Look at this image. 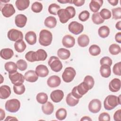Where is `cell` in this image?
Instances as JSON below:
<instances>
[{
  "mask_svg": "<svg viewBox=\"0 0 121 121\" xmlns=\"http://www.w3.org/2000/svg\"><path fill=\"white\" fill-rule=\"evenodd\" d=\"M121 62L120 61L119 62L115 63L112 69L113 73L117 76H120L121 75Z\"/></svg>",
  "mask_w": 121,
  "mask_h": 121,
  "instance_id": "49",
  "label": "cell"
},
{
  "mask_svg": "<svg viewBox=\"0 0 121 121\" xmlns=\"http://www.w3.org/2000/svg\"><path fill=\"white\" fill-rule=\"evenodd\" d=\"M83 82L87 85L89 90L92 89L94 86L95 81H94V78L91 76H89V75L86 76L84 78Z\"/></svg>",
  "mask_w": 121,
  "mask_h": 121,
  "instance_id": "42",
  "label": "cell"
},
{
  "mask_svg": "<svg viewBox=\"0 0 121 121\" xmlns=\"http://www.w3.org/2000/svg\"><path fill=\"white\" fill-rule=\"evenodd\" d=\"M11 120H17V121H18V120L14 117H11V116H8L7 117L6 119H5V121H11Z\"/></svg>",
  "mask_w": 121,
  "mask_h": 121,
  "instance_id": "60",
  "label": "cell"
},
{
  "mask_svg": "<svg viewBox=\"0 0 121 121\" xmlns=\"http://www.w3.org/2000/svg\"><path fill=\"white\" fill-rule=\"evenodd\" d=\"M110 120V115L105 112L101 113L98 117V121H109Z\"/></svg>",
  "mask_w": 121,
  "mask_h": 121,
  "instance_id": "51",
  "label": "cell"
},
{
  "mask_svg": "<svg viewBox=\"0 0 121 121\" xmlns=\"http://www.w3.org/2000/svg\"><path fill=\"white\" fill-rule=\"evenodd\" d=\"M9 77L11 83L16 86L23 84L25 79L24 76L17 71L12 73H9Z\"/></svg>",
  "mask_w": 121,
  "mask_h": 121,
  "instance_id": "7",
  "label": "cell"
},
{
  "mask_svg": "<svg viewBox=\"0 0 121 121\" xmlns=\"http://www.w3.org/2000/svg\"><path fill=\"white\" fill-rule=\"evenodd\" d=\"M100 72L102 77L105 78L109 77L111 74L110 66L105 64L102 65L100 68Z\"/></svg>",
  "mask_w": 121,
  "mask_h": 121,
  "instance_id": "29",
  "label": "cell"
},
{
  "mask_svg": "<svg viewBox=\"0 0 121 121\" xmlns=\"http://www.w3.org/2000/svg\"><path fill=\"white\" fill-rule=\"evenodd\" d=\"M89 52L91 55L96 56L100 53L101 49L98 45L96 44H93L89 47Z\"/></svg>",
  "mask_w": 121,
  "mask_h": 121,
  "instance_id": "37",
  "label": "cell"
},
{
  "mask_svg": "<svg viewBox=\"0 0 121 121\" xmlns=\"http://www.w3.org/2000/svg\"><path fill=\"white\" fill-rule=\"evenodd\" d=\"M57 55L60 59L65 60L69 58L70 56V52L68 49L61 48L58 50Z\"/></svg>",
  "mask_w": 121,
  "mask_h": 121,
  "instance_id": "27",
  "label": "cell"
},
{
  "mask_svg": "<svg viewBox=\"0 0 121 121\" xmlns=\"http://www.w3.org/2000/svg\"><path fill=\"white\" fill-rule=\"evenodd\" d=\"M99 14L104 20L109 19L112 16L111 11L106 9H103L99 12Z\"/></svg>",
  "mask_w": 121,
  "mask_h": 121,
  "instance_id": "44",
  "label": "cell"
},
{
  "mask_svg": "<svg viewBox=\"0 0 121 121\" xmlns=\"http://www.w3.org/2000/svg\"><path fill=\"white\" fill-rule=\"evenodd\" d=\"M11 94V89L9 86L3 85L0 87V98L6 99L8 98Z\"/></svg>",
  "mask_w": 121,
  "mask_h": 121,
  "instance_id": "21",
  "label": "cell"
},
{
  "mask_svg": "<svg viewBox=\"0 0 121 121\" xmlns=\"http://www.w3.org/2000/svg\"><path fill=\"white\" fill-rule=\"evenodd\" d=\"M115 27L119 30H121V21H119L115 25Z\"/></svg>",
  "mask_w": 121,
  "mask_h": 121,
  "instance_id": "59",
  "label": "cell"
},
{
  "mask_svg": "<svg viewBox=\"0 0 121 121\" xmlns=\"http://www.w3.org/2000/svg\"><path fill=\"white\" fill-rule=\"evenodd\" d=\"M90 13L87 10H84L82 11L78 15V18L79 19L82 21L85 22L86 21L89 17Z\"/></svg>",
  "mask_w": 121,
  "mask_h": 121,
  "instance_id": "48",
  "label": "cell"
},
{
  "mask_svg": "<svg viewBox=\"0 0 121 121\" xmlns=\"http://www.w3.org/2000/svg\"><path fill=\"white\" fill-rule=\"evenodd\" d=\"M36 101L41 104H44L47 102L48 95H47L43 92H41L38 93L36 96Z\"/></svg>",
  "mask_w": 121,
  "mask_h": 121,
  "instance_id": "36",
  "label": "cell"
},
{
  "mask_svg": "<svg viewBox=\"0 0 121 121\" xmlns=\"http://www.w3.org/2000/svg\"><path fill=\"white\" fill-rule=\"evenodd\" d=\"M78 43L80 47H85L87 46L89 43V37L85 34L79 35L78 38Z\"/></svg>",
  "mask_w": 121,
  "mask_h": 121,
  "instance_id": "24",
  "label": "cell"
},
{
  "mask_svg": "<svg viewBox=\"0 0 121 121\" xmlns=\"http://www.w3.org/2000/svg\"><path fill=\"white\" fill-rule=\"evenodd\" d=\"M67 111L63 108H60L57 110L55 113L56 118L62 121L64 120L67 116Z\"/></svg>",
  "mask_w": 121,
  "mask_h": 121,
  "instance_id": "34",
  "label": "cell"
},
{
  "mask_svg": "<svg viewBox=\"0 0 121 121\" xmlns=\"http://www.w3.org/2000/svg\"><path fill=\"white\" fill-rule=\"evenodd\" d=\"M92 20L93 23L96 25H99L102 23H103L104 21L100 16L99 12H96L93 14L92 16Z\"/></svg>",
  "mask_w": 121,
  "mask_h": 121,
  "instance_id": "39",
  "label": "cell"
},
{
  "mask_svg": "<svg viewBox=\"0 0 121 121\" xmlns=\"http://www.w3.org/2000/svg\"><path fill=\"white\" fill-rule=\"evenodd\" d=\"M6 110L10 112H17L20 107V103L17 99H12L6 101L5 104Z\"/></svg>",
  "mask_w": 121,
  "mask_h": 121,
  "instance_id": "4",
  "label": "cell"
},
{
  "mask_svg": "<svg viewBox=\"0 0 121 121\" xmlns=\"http://www.w3.org/2000/svg\"><path fill=\"white\" fill-rule=\"evenodd\" d=\"M5 70L9 72V73H12L17 71V64L12 61H9L6 62L4 65Z\"/></svg>",
  "mask_w": 121,
  "mask_h": 121,
  "instance_id": "31",
  "label": "cell"
},
{
  "mask_svg": "<svg viewBox=\"0 0 121 121\" xmlns=\"http://www.w3.org/2000/svg\"><path fill=\"white\" fill-rule=\"evenodd\" d=\"M66 9H67L69 11V12L70 13V14L71 15L72 18L74 17L76 14V10H75V8L72 6H68Z\"/></svg>",
  "mask_w": 121,
  "mask_h": 121,
  "instance_id": "54",
  "label": "cell"
},
{
  "mask_svg": "<svg viewBox=\"0 0 121 121\" xmlns=\"http://www.w3.org/2000/svg\"><path fill=\"white\" fill-rule=\"evenodd\" d=\"M57 15H58L60 22L62 24L67 23L69 19L72 18L70 13L66 9H60L58 11Z\"/></svg>",
  "mask_w": 121,
  "mask_h": 121,
  "instance_id": "10",
  "label": "cell"
},
{
  "mask_svg": "<svg viewBox=\"0 0 121 121\" xmlns=\"http://www.w3.org/2000/svg\"><path fill=\"white\" fill-rule=\"evenodd\" d=\"M8 38L11 41L17 42L20 40H23V33L16 29H11L9 31L7 34Z\"/></svg>",
  "mask_w": 121,
  "mask_h": 121,
  "instance_id": "9",
  "label": "cell"
},
{
  "mask_svg": "<svg viewBox=\"0 0 121 121\" xmlns=\"http://www.w3.org/2000/svg\"><path fill=\"white\" fill-rule=\"evenodd\" d=\"M16 64L17 67V69L21 71L25 70L27 67V64L25 60L22 59H20L18 60L17 61Z\"/></svg>",
  "mask_w": 121,
  "mask_h": 121,
  "instance_id": "46",
  "label": "cell"
},
{
  "mask_svg": "<svg viewBox=\"0 0 121 121\" xmlns=\"http://www.w3.org/2000/svg\"><path fill=\"white\" fill-rule=\"evenodd\" d=\"M29 0H17L15 2L16 6L19 10H24L26 9L29 6Z\"/></svg>",
  "mask_w": 121,
  "mask_h": 121,
  "instance_id": "26",
  "label": "cell"
},
{
  "mask_svg": "<svg viewBox=\"0 0 121 121\" xmlns=\"http://www.w3.org/2000/svg\"><path fill=\"white\" fill-rule=\"evenodd\" d=\"M64 97L63 92L60 89L55 90L52 92L50 94V98L51 100L54 103L60 102Z\"/></svg>",
  "mask_w": 121,
  "mask_h": 121,
  "instance_id": "13",
  "label": "cell"
},
{
  "mask_svg": "<svg viewBox=\"0 0 121 121\" xmlns=\"http://www.w3.org/2000/svg\"><path fill=\"white\" fill-rule=\"evenodd\" d=\"M26 88L25 86L23 84L19 86H13V90L14 93L18 95H21L23 94L25 91Z\"/></svg>",
  "mask_w": 121,
  "mask_h": 121,
  "instance_id": "45",
  "label": "cell"
},
{
  "mask_svg": "<svg viewBox=\"0 0 121 121\" xmlns=\"http://www.w3.org/2000/svg\"><path fill=\"white\" fill-rule=\"evenodd\" d=\"M115 40L118 43H121V32H118L115 35Z\"/></svg>",
  "mask_w": 121,
  "mask_h": 121,
  "instance_id": "55",
  "label": "cell"
},
{
  "mask_svg": "<svg viewBox=\"0 0 121 121\" xmlns=\"http://www.w3.org/2000/svg\"><path fill=\"white\" fill-rule=\"evenodd\" d=\"M0 55L1 58L4 60H9L13 57L14 52L10 48H4L1 50Z\"/></svg>",
  "mask_w": 121,
  "mask_h": 121,
  "instance_id": "23",
  "label": "cell"
},
{
  "mask_svg": "<svg viewBox=\"0 0 121 121\" xmlns=\"http://www.w3.org/2000/svg\"><path fill=\"white\" fill-rule=\"evenodd\" d=\"M15 9L11 4H5L1 9V12L3 16L6 17L12 16L15 13Z\"/></svg>",
  "mask_w": 121,
  "mask_h": 121,
  "instance_id": "12",
  "label": "cell"
},
{
  "mask_svg": "<svg viewBox=\"0 0 121 121\" xmlns=\"http://www.w3.org/2000/svg\"><path fill=\"white\" fill-rule=\"evenodd\" d=\"M118 0H108V2L112 6H116L118 4Z\"/></svg>",
  "mask_w": 121,
  "mask_h": 121,
  "instance_id": "57",
  "label": "cell"
},
{
  "mask_svg": "<svg viewBox=\"0 0 121 121\" xmlns=\"http://www.w3.org/2000/svg\"><path fill=\"white\" fill-rule=\"evenodd\" d=\"M35 71L38 77L42 78L46 77L49 74V69L47 66L42 64L38 65L35 68Z\"/></svg>",
  "mask_w": 121,
  "mask_h": 121,
  "instance_id": "18",
  "label": "cell"
},
{
  "mask_svg": "<svg viewBox=\"0 0 121 121\" xmlns=\"http://www.w3.org/2000/svg\"><path fill=\"white\" fill-rule=\"evenodd\" d=\"M44 24L45 26L50 28H52L56 26L57 25V20L54 17L49 16L45 19Z\"/></svg>",
  "mask_w": 121,
  "mask_h": 121,
  "instance_id": "28",
  "label": "cell"
},
{
  "mask_svg": "<svg viewBox=\"0 0 121 121\" xmlns=\"http://www.w3.org/2000/svg\"><path fill=\"white\" fill-rule=\"evenodd\" d=\"M85 1L84 0H74L73 3L77 7H80L84 5Z\"/></svg>",
  "mask_w": 121,
  "mask_h": 121,
  "instance_id": "53",
  "label": "cell"
},
{
  "mask_svg": "<svg viewBox=\"0 0 121 121\" xmlns=\"http://www.w3.org/2000/svg\"><path fill=\"white\" fill-rule=\"evenodd\" d=\"M68 29L69 32L73 34L78 35L82 32L84 29V26L78 22L72 21L69 25Z\"/></svg>",
  "mask_w": 121,
  "mask_h": 121,
  "instance_id": "8",
  "label": "cell"
},
{
  "mask_svg": "<svg viewBox=\"0 0 121 121\" xmlns=\"http://www.w3.org/2000/svg\"><path fill=\"white\" fill-rule=\"evenodd\" d=\"M66 102L69 106L73 107L76 105L78 103L79 99L75 98L71 93H69L66 96Z\"/></svg>",
  "mask_w": 121,
  "mask_h": 121,
  "instance_id": "30",
  "label": "cell"
},
{
  "mask_svg": "<svg viewBox=\"0 0 121 121\" xmlns=\"http://www.w3.org/2000/svg\"><path fill=\"white\" fill-rule=\"evenodd\" d=\"M5 117V113L4 111L0 108V121L3 120Z\"/></svg>",
  "mask_w": 121,
  "mask_h": 121,
  "instance_id": "56",
  "label": "cell"
},
{
  "mask_svg": "<svg viewBox=\"0 0 121 121\" xmlns=\"http://www.w3.org/2000/svg\"><path fill=\"white\" fill-rule=\"evenodd\" d=\"M48 64L52 70L55 72H59L62 68L61 62L57 57L55 56H52L49 58Z\"/></svg>",
  "mask_w": 121,
  "mask_h": 121,
  "instance_id": "5",
  "label": "cell"
},
{
  "mask_svg": "<svg viewBox=\"0 0 121 121\" xmlns=\"http://www.w3.org/2000/svg\"><path fill=\"white\" fill-rule=\"evenodd\" d=\"M25 38L26 42L30 45H34L36 42V35L34 31H29L25 35Z\"/></svg>",
  "mask_w": 121,
  "mask_h": 121,
  "instance_id": "22",
  "label": "cell"
},
{
  "mask_svg": "<svg viewBox=\"0 0 121 121\" xmlns=\"http://www.w3.org/2000/svg\"><path fill=\"white\" fill-rule=\"evenodd\" d=\"M35 52L37 61H43L45 60L47 57L46 52L43 49H39Z\"/></svg>",
  "mask_w": 121,
  "mask_h": 121,
  "instance_id": "35",
  "label": "cell"
},
{
  "mask_svg": "<svg viewBox=\"0 0 121 121\" xmlns=\"http://www.w3.org/2000/svg\"><path fill=\"white\" fill-rule=\"evenodd\" d=\"M121 86V82L120 79L114 78L112 79L109 84V89L112 92H116L120 90Z\"/></svg>",
  "mask_w": 121,
  "mask_h": 121,
  "instance_id": "15",
  "label": "cell"
},
{
  "mask_svg": "<svg viewBox=\"0 0 121 121\" xmlns=\"http://www.w3.org/2000/svg\"><path fill=\"white\" fill-rule=\"evenodd\" d=\"M62 43V45L66 48H71L73 47L75 44V39L73 36L67 35L63 37Z\"/></svg>",
  "mask_w": 121,
  "mask_h": 121,
  "instance_id": "14",
  "label": "cell"
},
{
  "mask_svg": "<svg viewBox=\"0 0 121 121\" xmlns=\"http://www.w3.org/2000/svg\"><path fill=\"white\" fill-rule=\"evenodd\" d=\"M25 79L26 81L29 82H35L38 78V76L35 71L33 70H29L26 72L24 75Z\"/></svg>",
  "mask_w": 121,
  "mask_h": 121,
  "instance_id": "19",
  "label": "cell"
},
{
  "mask_svg": "<svg viewBox=\"0 0 121 121\" xmlns=\"http://www.w3.org/2000/svg\"><path fill=\"white\" fill-rule=\"evenodd\" d=\"M26 47V45L23 40H20L14 43V48L18 52H24Z\"/></svg>",
  "mask_w": 121,
  "mask_h": 121,
  "instance_id": "32",
  "label": "cell"
},
{
  "mask_svg": "<svg viewBox=\"0 0 121 121\" xmlns=\"http://www.w3.org/2000/svg\"><path fill=\"white\" fill-rule=\"evenodd\" d=\"M98 33L100 37L102 38H105L109 35L110 29L106 26H103L99 28Z\"/></svg>",
  "mask_w": 121,
  "mask_h": 121,
  "instance_id": "33",
  "label": "cell"
},
{
  "mask_svg": "<svg viewBox=\"0 0 121 121\" xmlns=\"http://www.w3.org/2000/svg\"><path fill=\"white\" fill-rule=\"evenodd\" d=\"M109 51L112 55H117L121 52V47L119 45L113 43L109 46Z\"/></svg>",
  "mask_w": 121,
  "mask_h": 121,
  "instance_id": "38",
  "label": "cell"
},
{
  "mask_svg": "<svg viewBox=\"0 0 121 121\" xmlns=\"http://www.w3.org/2000/svg\"><path fill=\"white\" fill-rule=\"evenodd\" d=\"M43 112L46 115L51 114L54 110V106L50 102H47L42 106Z\"/></svg>",
  "mask_w": 121,
  "mask_h": 121,
  "instance_id": "25",
  "label": "cell"
},
{
  "mask_svg": "<svg viewBox=\"0 0 121 121\" xmlns=\"http://www.w3.org/2000/svg\"><path fill=\"white\" fill-rule=\"evenodd\" d=\"M58 1L62 4H65L67 3H73V0H58Z\"/></svg>",
  "mask_w": 121,
  "mask_h": 121,
  "instance_id": "58",
  "label": "cell"
},
{
  "mask_svg": "<svg viewBox=\"0 0 121 121\" xmlns=\"http://www.w3.org/2000/svg\"><path fill=\"white\" fill-rule=\"evenodd\" d=\"M61 80L59 77L56 75H53L50 77L47 81L48 86L51 88L56 87L60 86Z\"/></svg>",
  "mask_w": 121,
  "mask_h": 121,
  "instance_id": "16",
  "label": "cell"
},
{
  "mask_svg": "<svg viewBox=\"0 0 121 121\" xmlns=\"http://www.w3.org/2000/svg\"><path fill=\"white\" fill-rule=\"evenodd\" d=\"M52 33L46 30H42L39 34V43L43 46H48L52 43Z\"/></svg>",
  "mask_w": 121,
  "mask_h": 121,
  "instance_id": "3",
  "label": "cell"
},
{
  "mask_svg": "<svg viewBox=\"0 0 121 121\" xmlns=\"http://www.w3.org/2000/svg\"><path fill=\"white\" fill-rule=\"evenodd\" d=\"M27 22V17L24 14H19L15 17V23L17 26L22 28L24 27Z\"/></svg>",
  "mask_w": 121,
  "mask_h": 121,
  "instance_id": "17",
  "label": "cell"
},
{
  "mask_svg": "<svg viewBox=\"0 0 121 121\" xmlns=\"http://www.w3.org/2000/svg\"><path fill=\"white\" fill-rule=\"evenodd\" d=\"M25 58L29 62L37 61L36 52L33 51L28 52L25 55Z\"/></svg>",
  "mask_w": 121,
  "mask_h": 121,
  "instance_id": "41",
  "label": "cell"
},
{
  "mask_svg": "<svg viewBox=\"0 0 121 121\" xmlns=\"http://www.w3.org/2000/svg\"><path fill=\"white\" fill-rule=\"evenodd\" d=\"M89 90L87 85L84 82H81L78 86H74L71 93L76 98H81Z\"/></svg>",
  "mask_w": 121,
  "mask_h": 121,
  "instance_id": "2",
  "label": "cell"
},
{
  "mask_svg": "<svg viewBox=\"0 0 121 121\" xmlns=\"http://www.w3.org/2000/svg\"><path fill=\"white\" fill-rule=\"evenodd\" d=\"M92 120L88 116H84L81 119L80 121H91Z\"/></svg>",
  "mask_w": 121,
  "mask_h": 121,
  "instance_id": "61",
  "label": "cell"
},
{
  "mask_svg": "<svg viewBox=\"0 0 121 121\" xmlns=\"http://www.w3.org/2000/svg\"><path fill=\"white\" fill-rule=\"evenodd\" d=\"M121 104V95L117 96L114 95H109L106 97L104 101V106L106 110H112L116 106Z\"/></svg>",
  "mask_w": 121,
  "mask_h": 121,
  "instance_id": "1",
  "label": "cell"
},
{
  "mask_svg": "<svg viewBox=\"0 0 121 121\" xmlns=\"http://www.w3.org/2000/svg\"><path fill=\"white\" fill-rule=\"evenodd\" d=\"M102 107L101 101L98 99H94L92 100L88 104L89 111L94 113L98 112Z\"/></svg>",
  "mask_w": 121,
  "mask_h": 121,
  "instance_id": "11",
  "label": "cell"
},
{
  "mask_svg": "<svg viewBox=\"0 0 121 121\" xmlns=\"http://www.w3.org/2000/svg\"><path fill=\"white\" fill-rule=\"evenodd\" d=\"M112 60L108 56H105L103 57L100 60V63L101 65L105 64V65H107L111 67V65H112Z\"/></svg>",
  "mask_w": 121,
  "mask_h": 121,
  "instance_id": "50",
  "label": "cell"
},
{
  "mask_svg": "<svg viewBox=\"0 0 121 121\" xmlns=\"http://www.w3.org/2000/svg\"><path fill=\"white\" fill-rule=\"evenodd\" d=\"M112 11L113 19H118L121 18V8L120 7L112 9Z\"/></svg>",
  "mask_w": 121,
  "mask_h": 121,
  "instance_id": "47",
  "label": "cell"
},
{
  "mask_svg": "<svg viewBox=\"0 0 121 121\" xmlns=\"http://www.w3.org/2000/svg\"><path fill=\"white\" fill-rule=\"evenodd\" d=\"M60 9L59 5L56 3H52L50 4L48 7L49 12L52 15H57L58 11Z\"/></svg>",
  "mask_w": 121,
  "mask_h": 121,
  "instance_id": "40",
  "label": "cell"
},
{
  "mask_svg": "<svg viewBox=\"0 0 121 121\" xmlns=\"http://www.w3.org/2000/svg\"><path fill=\"white\" fill-rule=\"evenodd\" d=\"M31 9L35 13H39L43 9V5L39 2H35L31 6Z\"/></svg>",
  "mask_w": 121,
  "mask_h": 121,
  "instance_id": "43",
  "label": "cell"
},
{
  "mask_svg": "<svg viewBox=\"0 0 121 121\" xmlns=\"http://www.w3.org/2000/svg\"><path fill=\"white\" fill-rule=\"evenodd\" d=\"M113 119L115 121H121V109H119L115 112L113 115Z\"/></svg>",
  "mask_w": 121,
  "mask_h": 121,
  "instance_id": "52",
  "label": "cell"
},
{
  "mask_svg": "<svg viewBox=\"0 0 121 121\" xmlns=\"http://www.w3.org/2000/svg\"><path fill=\"white\" fill-rule=\"evenodd\" d=\"M103 0H92L89 4L90 9L94 13H96L100 9L103 5Z\"/></svg>",
  "mask_w": 121,
  "mask_h": 121,
  "instance_id": "20",
  "label": "cell"
},
{
  "mask_svg": "<svg viewBox=\"0 0 121 121\" xmlns=\"http://www.w3.org/2000/svg\"><path fill=\"white\" fill-rule=\"evenodd\" d=\"M76 75V72L75 69L72 67H69L64 69L62 74V78L64 82L69 83L73 80Z\"/></svg>",
  "mask_w": 121,
  "mask_h": 121,
  "instance_id": "6",
  "label": "cell"
}]
</instances>
